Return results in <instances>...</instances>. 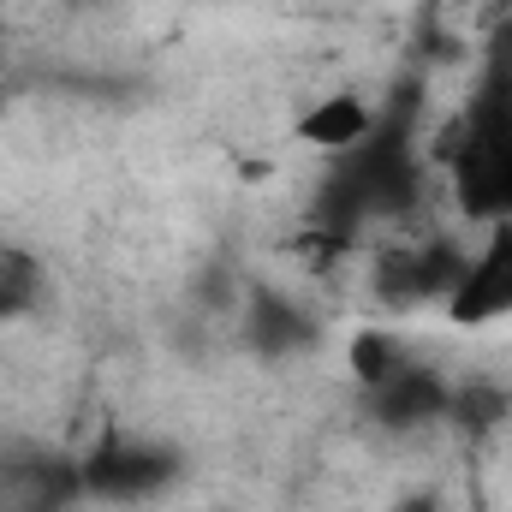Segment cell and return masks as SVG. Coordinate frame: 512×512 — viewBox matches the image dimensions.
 <instances>
[{
  "mask_svg": "<svg viewBox=\"0 0 512 512\" xmlns=\"http://www.w3.org/2000/svg\"><path fill=\"white\" fill-rule=\"evenodd\" d=\"M399 364H405V352H399L387 334H376V328H364V334L352 340V376H358L364 393H370V387H382Z\"/></svg>",
  "mask_w": 512,
  "mask_h": 512,
  "instance_id": "obj_3",
  "label": "cell"
},
{
  "mask_svg": "<svg viewBox=\"0 0 512 512\" xmlns=\"http://www.w3.org/2000/svg\"><path fill=\"white\" fill-rule=\"evenodd\" d=\"M393 512H441V501H435L429 489H417V495H399V507Z\"/></svg>",
  "mask_w": 512,
  "mask_h": 512,
  "instance_id": "obj_4",
  "label": "cell"
},
{
  "mask_svg": "<svg viewBox=\"0 0 512 512\" xmlns=\"http://www.w3.org/2000/svg\"><path fill=\"white\" fill-rule=\"evenodd\" d=\"M441 304H447V322H459V328H489V322L512 316V221L489 227V239L465 256V268Z\"/></svg>",
  "mask_w": 512,
  "mask_h": 512,
  "instance_id": "obj_1",
  "label": "cell"
},
{
  "mask_svg": "<svg viewBox=\"0 0 512 512\" xmlns=\"http://www.w3.org/2000/svg\"><path fill=\"white\" fill-rule=\"evenodd\" d=\"M376 108H370V96H358V90H328L322 102H310L304 114H298V137L310 143V149H322V155H352V149H364L370 137H376Z\"/></svg>",
  "mask_w": 512,
  "mask_h": 512,
  "instance_id": "obj_2",
  "label": "cell"
},
{
  "mask_svg": "<svg viewBox=\"0 0 512 512\" xmlns=\"http://www.w3.org/2000/svg\"><path fill=\"white\" fill-rule=\"evenodd\" d=\"M0 42H6V12H0Z\"/></svg>",
  "mask_w": 512,
  "mask_h": 512,
  "instance_id": "obj_5",
  "label": "cell"
}]
</instances>
